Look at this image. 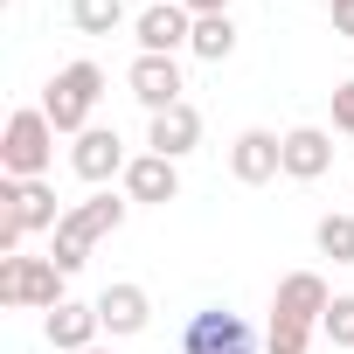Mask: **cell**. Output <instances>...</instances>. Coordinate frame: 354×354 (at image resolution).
<instances>
[{
  "instance_id": "18",
  "label": "cell",
  "mask_w": 354,
  "mask_h": 354,
  "mask_svg": "<svg viewBox=\"0 0 354 354\" xmlns=\"http://www.w3.org/2000/svg\"><path fill=\"white\" fill-rule=\"evenodd\" d=\"M319 250L333 257V264H354V216H319Z\"/></svg>"
},
{
  "instance_id": "16",
  "label": "cell",
  "mask_w": 354,
  "mask_h": 354,
  "mask_svg": "<svg viewBox=\"0 0 354 354\" xmlns=\"http://www.w3.org/2000/svg\"><path fill=\"white\" fill-rule=\"evenodd\" d=\"M188 49H195L202 63H223V56L236 49V21H230V15H202V21H195V42H188Z\"/></svg>"
},
{
  "instance_id": "14",
  "label": "cell",
  "mask_w": 354,
  "mask_h": 354,
  "mask_svg": "<svg viewBox=\"0 0 354 354\" xmlns=\"http://www.w3.org/2000/svg\"><path fill=\"white\" fill-rule=\"evenodd\" d=\"M326 167H333V139L319 125H292L285 132V174H292V181H319Z\"/></svg>"
},
{
  "instance_id": "11",
  "label": "cell",
  "mask_w": 354,
  "mask_h": 354,
  "mask_svg": "<svg viewBox=\"0 0 354 354\" xmlns=\"http://www.w3.org/2000/svg\"><path fill=\"white\" fill-rule=\"evenodd\" d=\"M91 306H97L104 333H146V319H153V299H146V285H104Z\"/></svg>"
},
{
  "instance_id": "10",
  "label": "cell",
  "mask_w": 354,
  "mask_h": 354,
  "mask_svg": "<svg viewBox=\"0 0 354 354\" xmlns=\"http://www.w3.org/2000/svg\"><path fill=\"white\" fill-rule=\"evenodd\" d=\"M326 306H333V292H326V278L319 271H292V278H278V319H299V326H319L326 319Z\"/></svg>"
},
{
  "instance_id": "13",
  "label": "cell",
  "mask_w": 354,
  "mask_h": 354,
  "mask_svg": "<svg viewBox=\"0 0 354 354\" xmlns=\"http://www.w3.org/2000/svg\"><path fill=\"white\" fill-rule=\"evenodd\" d=\"M97 306H77V299H63L49 319H42V333H49V347H63V354H84V347H97Z\"/></svg>"
},
{
  "instance_id": "4",
  "label": "cell",
  "mask_w": 354,
  "mask_h": 354,
  "mask_svg": "<svg viewBox=\"0 0 354 354\" xmlns=\"http://www.w3.org/2000/svg\"><path fill=\"white\" fill-rule=\"evenodd\" d=\"M0 306H28V313H56L63 306V271L49 257H0Z\"/></svg>"
},
{
  "instance_id": "6",
  "label": "cell",
  "mask_w": 354,
  "mask_h": 354,
  "mask_svg": "<svg viewBox=\"0 0 354 354\" xmlns=\"http://www.w3.org/2000/svg\"><path fill=\"white\" fill-rule=\"evenodd\" d=\"M230 174H236L243 188L278 181V174H285V139H278V132H264V125L236 132V146H230Z\"/></svg>"
},
{
  "instance_id": "20",
  "label": "cell",
  "mask_w": 354,
  "mask_h": 354,
  "mask_svg": "<svg viewBox=\"0 0 354 354\" xmlns=\"http://www.w3.org/2000/svg\"><path fill=\"white\" fill-rule=\"evenodd\" d=\"M319 326H326V333H333V347H354V292H347V299H333V306H326V319H319Z\"/></svg>"
},
{
  "instance_id": "23",
  "label": "cell",
  "mask_w": 354,
  "mask_h": 354,
  "mask_svg": "<svg viewBox=\"0 0 354 354\" xmlns=\"http://www.w3.org/2000/svg\"><path fill=\"white\" fill-rule=\"evenodd\" d=\"M181 8H188V15L202 21V15H230V0H181Z\"/></svg>"
},
{
  "instance_id": "7",
  "label": "cell",
  "mask_w": 354,
  "mask_h": 354,
  "mask_svg": "<svg viewBox=\"0 0 354 354\" xmlns=\"http://www.w3.org/2000/svg\"><path fill=\"white\" fill-rule=\"evenodd\" d=\"M132 35H139V56H174L181 42H195V15L181 0H153V8L132 21Z\"/></svg>"
},
{
  "instance_id": "3",
  "label": "cell",
  "mask_w": 354,
  "mask_h": 354,
  "mask_svg": "<svg viewBox=\"0 0 354 354\" xmlns=\"http://www.w3.org/2000/svg\"><path fill=\"white\" fill-rule=\"evenodd\" d=\"M56 160V125L49 111H15L8 118V139H0V167H8V181H42Z\"/></svg>"
},
{
  "instance_id": "22",
  "label": "cell",
  "mask_w": 354,
  "mask_h": 354,
  "mask_svg": "<svg viewBox=\"0 0 354 354\" xmlns=\"http://www.w3.org/2000/svg\"><path fill=\"white\" fill-rule=\"evenodd\" d=\"M333 35H354V0H333Z\"/></svg>"
},
{
  "instance_id": "19",
  "label": "cell",
  "mask_w": 354,
  "mask_h": 354,
  "mask_svg": "<svg viewBox=\"0 0 354 354\" xmlns=\"http://www.w3.org/2000/svg\"><path fill=\"white\" fill-rule=\"evenodd\" d=\"M271 354H313V326H299V319H278V313H271Z\"/></svg>"
},
{
  "instance_id": "15",
  "label": "cell",
  "mask_w": 354,
  "mask_h": 354,
  "mask_svg": "<svg viewBox=\"0 0 354 354\" xmlns=\"http://www.w3.org/2000/svg\"><path fill=\"white\" fill-rule=\"evenodd\" d=\"M125 195L132 202H174L181 195V174H174V160H160V153H139L125 167Z\"/></svg>"
},
{
  "instance_id": "8",
  "label": "cell",
  "mask_w": 354,
  "mask_h": 354,
  "mask_svg": "<svg viewBox=\"0 0 354 354\" xmlns=\"http://www.w3.org/2000/svg\"><path fill=\"white\" fill-rule=\"evenodd\" d=\"M125 84H132V97L146 104V111H174V104H188L181 91V63H174V56H139L132 70H125Z\"/></svg>"
},
{
  "instance_id": "9",
  "label": "cell",
  "mask_w": 354,
  "mask_h": 354,
  "mask_svg": "<svg viewBox=\"0 0 354 354\" xmlns=\"http://www.w3.org/2000/svg\"><path fill=\"white\" fill-rule=\"evenodd\" d=\"M70 167L84 174V181H111V174H125L132 160H125V146H118V132L111 125H91V132H77V146H70Z\"/></svg>"
},
{
  "instance_id": "2",
  "label": "cell",
  "mask_w": 354,
  "mask_h": 354,
  "mask_svg": "<svg viewBox=\"0 0 354 354\" xmlns=\"http://www.w3.org/2000/svg\"><path fill=\"white\" fill-rule=\"evenodd\" d=\"M97 97H104V70H97V63H70V70H56V77H49L42 111H49V125H56V132H91Z\"/></svg>"
},
{
  "instance_id": "5",
  "label": "cell",
  "mask_w": 354,
  "mask_h": 354,
  "mask_svg": "<svg viewBox=\"0 0 354 354\" xmlns=\"http://www.w3.org/2000/svg\"><path fill=\"white\" fill-rule=\"evenodd\" d=\"M181 354H257L243 313H223V306H202L188 326H181Z\"/></svg>"
},
{
  "instance_id": "17",
  "label": "cell",
  "mask_w": 354,
  "mask_h": 354,
  "mask_svg": "<svg viewBox=\"0 0 354 354\" xmlns=\"http://www.w3.org/2000/svg\"><path fill=\"white\" fill-rule=\"evenodd\" d=\"M70 21H77V35H111L125 21V0H70Z\"/></svg>"
},
{
  "instance_id": "1",
  "label": "cell",
  "mask_w": 354,
  "mask_h": 354,
  "mask_svg": "<svg viewBox=\"0 0 354 354\" xmlns=\"http://www.w3.org/2000/svg\"><path fill=\"white\" fill-rule=\"evenodd\" d=\"M125 223V202L118 195H91V202H77L63 223H56V243H49V264L70 278V271H84L91 264V250H97V236H111Z\"/></svg>"
},
{
  "instance_id": "24",
  "label": "cell",
  "mask_w": 354,
  "mask_h": 354,
  "mask_svg": "<svg viewBox=\"0 0 354 354\" xmlns=\"http://www.w3.org/2000/svg\"><path fill=\"white\" fill-rule=\"evenodd\" d=\"M84 354H104V347H84Z\"/></svg>"
},
{
  "instance_id": "21",
  "label": "cell",
  "mask_w": 354,
  "mask_h": 354,
  "mask_svg": "<svg viewBox=\"0 0 354 354\" xmlns=\"http://www.w3.org/2000/svg\"><path fill=\"white\" fill-rule=\"evenodd\" d=\"M333 132H354V77L333 91Z\"/></svg>"
},
{
  "instance_id": "12",
  "label": "cell",
  "mask_w": 354,
  "mask_h": 354,
  "mask_svg": "<svg viewBox=\"0 0 354 354\" xmlns=\"http://www.w3.org/2000/svg\"><path fill=\"white\" fill-rule=\"evenodd\" d=\"M146 146H153L160 160H181V153H195V146H202V111H195V104L153 111V132H146Z\"/></svg>"
}]
</instances>
